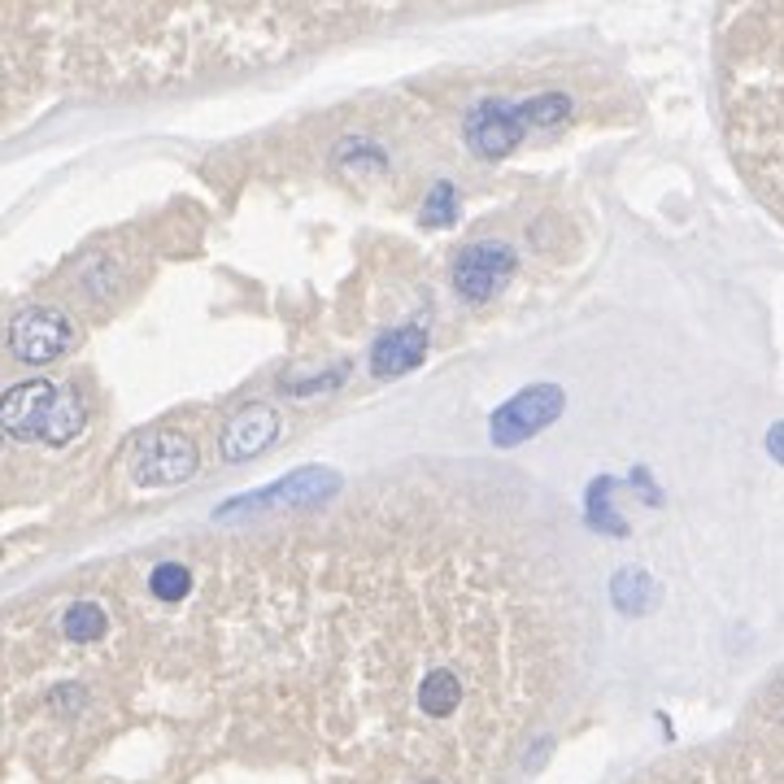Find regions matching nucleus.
<instances>
[{
	"label": "nucleus",
	"mask_w": 784,
	"mask_h": 784,
	"mask_svg": "<svg viewBox=\"0 0 784 784\" xmlns=\"http://www.w3.org/2000/svg\"><path fill=\"white\" fill-rule=\"evenodd\" d=\"M105 611L97 606V602H75L66 615H61V632L70 636V641H97L105 632Z\"/></svg>",
	"instance_id": "obj_11"
},
{
	"label": "nucleus",
	"mask_w": 784,
	"mask_h": 784,
	"mask_svg": "<svg viewBox=\"0 0 784 784\" xmlns=\"http://www.w3.org/2000/svg\"><path fill=\"white\" fill-rule=\"evenodd\" d=\"M279 436V415L270 406H249L227 423L222 431V454L227 463H245V458H258L261 449Z\"/></svg>",
	"instance_id": "obj_9"
},
{
	"label": "nucleus",
	"mask_w": 784,
	"mask_h": 784,
	"mask_svg": "<svg viewBox=\"0 0 784 784\" xmlns=\"http://www.w3.org/2000/svg\"><path fill=\"white\" fill-rule=\"evenodd\" d=\"M510 275H515V254H510V245H502V240H479V245L463 249V258L454 266V288H458L467 301H488Z\"/></svg>",
	"instance_id": "obj_6"
},
{
	"label": "nucleus",
	"mask_w": 784,
	"mask_h": 784,
	"mask_svg": "<svg viewBox=\"0 0 784 784\" xmlns=\"http://www.w3.org/2000/svg\"><path fill=\"white\" fill-rule=\"evenodd\" d=\"M767 454L784 467V423H776V427L767 431Z\"/></svg>",
	"instance_id": "obj_14"
},
{
	"label": "nucleus",
	"mask_w": 784,
	"mask_h": 784,
	"mask_svg": "<svg viewBox=\"0 0 784 784\" xmlns=\"http://www.w3.org/2000/svg\"><path fill=\"white\" fill-rule=\"evenodd\" d=\"M0 418H4V431L13 440L66 445L83 431V397L70 393V388L44 384V379H27V384L9 388Z\"/></svg>",
	"instance_id": "obj_1"
},
{
	"label": "nucleus",
	"mask_w": 784,
	"mask_h": 784,
	"mask_svg": "<svg viewBox=\"0 0 784 784\" xmlns=\"http://www.w3.org/2000/svg\"><path fill=\"white\" fill-rule=\"evenodd\" d=\"M563 410H567V393H563L558 384H532V388H523L519 397H510V401L493 415L488 436H493V445L510 449V445H523L527 436L545 431Z\"/></svg>",
	"instance_id": "obj_3"
},
{
	"label": "nucleus",
	"mask_w": 784,
	"mask_h": 784,
	"mask_svg": "<svg viewBox=\"0 0 784 784\" xmlns=\"http://www.w3.org/2000/svg\"><path fill=\"white\" fill-rule=\"evenodd\" d=\"M188 584H192V575L183 563H157L153 575H149V593L161 602H179L188 593Z\"/></svg>",
	"instance_id": "obj_12"
},
{
	"label": "nucleus",
	"mask_w": 784,
	"mask_h": 784,
	"mask_svg": "<svg viewBox=\"0 0 784 784\" xmlns=\"http://www.w3.org/2000/svg\"><path fill=\"white\" fill-rule=\"evenodd\" d=\"M201 467V458H197V445L183 436V431H170V427H157L149 436H140L136 440V449H131V475H136V484H183V479H192Z\"/></svg>",
	"instance_id": "obj_4"
},
{
	"label": "nucleus",
	"mask_w": 784,
	"mask_h": 784,
	"mask_svg": "<svg viewBox=\"0 0 784 784\" xmlns=\"http://www.w3.org/2000/svg\"><path fill=\"white\" fill-rule=\"evenodd\" d=\"M340 488V479H336V470H297V475H288L284 484H270V488H261L258 497H245V502H231V506H222V515H236V510H266V506H301V502H318L322 493H336Z\"/></svg>",
	"instance_id": "obj_7"
},
{
	"label": "nucleus",
	"mask_w": 784,
	"mask_h": 784,
	"mask_svg": "<svg viewBox=\"0 0 784 784\" xmlns=\"http://www.w3.org/2000/svg\"><path fill=\"white\" fill-rule=\"evenodd\" d=\"M572 101L558 92L532 97V101L506 105V101H479L467 113V145L479 157H506L532 127H558L567 122Z\"/></svg>",
	"instance_id": "obj_2"
},
{
	"label": "nucleus",
	"mask_w": 784,
	"mask_h": 784,
	"mask_svg": "<svg viewBox=\"0 0 784 784\" xmlns=\"http://www.w3.org/2000/svg\"><path fill=\"white\" fill-rule=\"evenodd\" d=\"M454 214H458V192H454V183H436L431 197H427V206H423V222H427V227H449Z\"/></svg>",
	"instance_id": "obj_13"
},
{
	"label": "nucleus",
	"mask_w": 784,
	"mask_h": 784,
	"mask_svg": "<svg viewBox=\"0 0 784 784\" xmlns=\"http://www.w3.org/2000/svg\"><path fill=\"white\" fill-rule=\"evenodd\" d=\"M427 354V327L423 322H406V327H393L375 340L370 349V375L375 379H397L406 370H415Z\"/></svg>",
	"instance_id": "obj_8"
},
{
	"label": "nucleus",
	"mask_w": 784,
	"mask_h": 784,
	"mask_svg": "<svg viewBox=\"0 0 784 784\" xmlns=\"http://www.w3.org/2000/svg\"><path fill=\"white\" fill-rule=\"evenodd\" d=\"M75 345V327L61 310H22L9 322V349L22 363H52Z\"/></svg>",
	"instance_id": "obj_5"
},
{
	"label": "nucleus",
	"mask_w": 784,
	"mask_h": 784,
	"mask_svg": "<svg viewBox=\"0 0 784 784\" xmlns=\"http://www.w3.org/2000/svg\"><path fill=\"white\" fill-rule=\"evenodd\" d=\"M418 702H423V711L427 715H449L454 706H458V676L454 672H445V667H436L431 676L423 679V688H418Z\"/></svg>",
	"instance_id": "obj_10"
}]
</instances>
